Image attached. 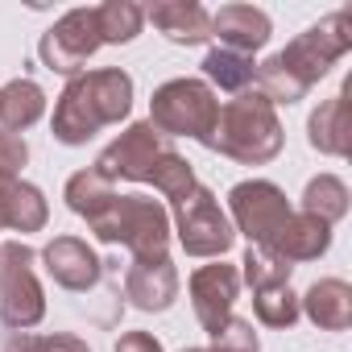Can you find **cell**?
Segmentation results:
<instances>
[{"mask_svg":"<svg viewBox=\"0 0 352 352\" xmlns=\"http://www.w3.org/2000/svg\"><path fill=\"white\" fill-rule=\"evenodd\" d=\"M133 112V75L120 67L83 71L67 79L58 104H54V141L63 145H87L100 129L120 124Z\"/></svg>","mask_w":352,"mask_h":352,"instance_id":"obj_3","label":"cell"},{"mask_svg":"<svg viewBox=\"0 0 352 352\" xmlns=\"http://www.w3.org/2000/svg\"><path fill=\"white\" fill-rule=\"evenodd\" d=\"M50 220L46 195L34 183H0V228H13V232H42Z\"/></svg>","mask_w":352,"mask_h":352,"instance_id":"obj_19","label":"cell"},{"mask_svg":"<svg viewBox=\"0 0 352 352\" xmlns=\"http://www.w3.org/2000/svg\"><path fill=\"white\" fill-rule=\"evenodd\" d=\"M174 236L187 257H224L236 241L232 220L208 187H195L187 199L174 204Z\"/></svg>","mask_w":352,"mask_h":352,"instance_id":"obj_8","label":"cell"},{"mask_svg":"<svg viewBox=\"0 0 352 352\" xmlns=\"http://www.w3.org/2000/svg\"><path fill=\"white\" fill-rule=\"evenodd\" d=\"M307 141L311 149L327 157H348L352 153V120H348V87H340L331 100H323L311 120H307Z\"/></svg>","mask_w":352,"mask_h":352,"instance_id":"obj_17","label":"cell"},{"mask_svg":"<svg viewBox=\"0 0 352 352\" xmlns=\"http://www.w3.org/2000/svg\"><path fill=\"white\" fill-rule=\"evenodd\" d=\"M270 34H274L270 17L253 5H224V9L212 13V38H220L224 50H236V54L253 58V50H261L270 42Z\"/></svg>","mask_w":352,"mask_h":352,"instance_id":"obj_16","label":"cell"},{"mask_svg":"<svg viewBox=\"0 0 352 352\" xmlns=\"http://www.w3.org/2000/svg\"><path fill=\"white\" fill-rule=\"evenodd\" d=\"M100 46H104V38H100V13H96V5H91V9H71V13H63V17L42 34L38 54H42V63H46L54 75L75 79V75L87 71V58H91Z\"/></svg>","mask_w":352,"mask_h":352,"instance_id":"obj_9","label":"cell"},{"mask_svg":"<svg viewBox=\"0 0 352 352\" xmlns=\"http://www.w3.org/2000/svg\"><path fill=\"white\" fill-rule=\"evenodd\" d=\"M42 261H46V274H50L63 290H71V294L91 290V286L100 282V265H104V261L91 253V245L79 241V236H54V241L42 249Z\"/></svg>","mask_w":352,"mask_h":352,"instance_id":"obj_13","label":"cell"},{"mask_svg":"<svg viewBox=\"0 0 352 352\" xmlns=\"http://www.w3.org/2000/svg\"><path fill=\"white\" fill-rule=\"evenodd\" d=\"M30 162V145L21 133H0V183H13Z\"/></svg>","mask_w":352,"mask_h":352,"instance_id":"obj_28","label":"cell"},{"mask_svg":"<svg viewBox=\"0 0 352 352\" xmlns=\"http://www.w3.org/2000/svg\"><path fill=\"white\" fill-rule=\"evenodd\" d=\"M236 294H241V270L236 265H199L191 274V307H195V319L208 336H220L232 319V307H236Z\"/></svg>","mask_w":352,"mask_h":352,"instance_id":"obj_11","label":"cell"},{"mask_svg":"<svg viewBox=\"0 0 352 352\" xmlns=\"http://www.w3.org/2000/svg\"><path fill=\"white\" fill-rule=\"evenodd\" d=\"M46 112V91L34 79H9L0 87V124L5 133H25L30 124H38Z\"/></svg>","mask_w":352,"mask_h":352,"instance_id":"obj_20","label":"cell"},{"mask_svg":"<svg viewBox=\"0 0 352 352\" xmlns=\"http://www.w3.org/2000/svg\"><path fill=\"white\" fill-rule=\"evenodd\" d=\"M228 212H232V228L249 236V245L265 249L270 236L290 220V204H286V191L274 187L270 179H249V183H236L228 191Z\"/></svg>","mask_w":352,"mask_h":352,"instance_id":"obj_10","label":"cell"},{"mask_svg":"<svg viewBox=\"0 0 352 352\" xmlns=\"http://www.w3.org/2000/svg\"><path fill=\"white\" fill-rule=\"evenodd\" d=\"M208 352H261V344H257V331H253V323L249 319H228V327L220 331V336H212V348Z\"/></svg>","mask_w":352,"mask_h":352,"instance_id":"obj_27","label":"cell"},{"mask_svg":"<svg viewBox=\"0 0 352 352\" xmlns=\"http://www.w3.org/2000/svg\"><path fill=\"white\" fill-rule=\"evenodd\" d=\"M327 245H331V228H327L323 220H315V216H307V212H290V220L270 236L265 253H274V257L286 261V265H298V261L323 257Z\"/></svg>","mask_w":352,"mask_h":352,"instance_id":"obj_14","label":"cell"},{"mask_svg":"<svg viewBox=\"0 0 352 352\" xmlns=\"http://www.w3.org/2000/svg\"><path fill=\"white\" fill-rule=\"evenodd\" d=\"M112 195H116L112 183L100 179L96 170H79V174H71V179H67V208H71L75 216H83V220H91Z\"/></svg>","mask_w":352,"mask_h":352,"instance_id":"obj_24","label":"cell"},{"mask_svg":"<svg viewBox=\"0 0 352 352\" xmlns=\"http://www.w3.org/2000/svg\"><path fill=\"white\" fill-rule=\"evenodd\" d=\"M282 145H286L282 120L261 91H241L220 108V120L212 133L216 153H224L241 166H265L282 153Z\"/></svg>","mask_w":352,"mask_h":352,"instance_id":"obj_4","label":"cell"},{"mask_svg":"<svg viewBox=\"0 0 352 352\" xmlns=\"http://www.w3.org/2000/svg\"><path fill=\"white\" fill-rule=\"evenodd\" d=\"M96 13H100V38H104V46H124L145 25V9L133 5V0H104V5H96Z\"/></svg>","mask_w":352,"mask_h":352,"instance_id":"obj_23","label":"cell"},{"mask_svg":"<svg viewBox=\"0 0 352 352\" xmlns=\"http://www.w3.org/2000/svg\"><path fill=\"white\" fill-rule=\"evenodd\" d=\"M50 352H91L79 336H50Z\"/></svg>","mask_w":352,"mask_h":352,"instance_id":"obj_31","label":"cell"},{"mask_svg":"<svg viewBox=\"0 0 352 352\" xmlns=\"http://www.w3.org/2000/svg\"><path fill=\"white\" fill-rule=\"evenodd\" d=\"M352 50V21L344 9L327 13L319 25H311L307 34H298L286 50H278L274 58H265L257 67V91L270 104H298L307 100V91Z\"/></svg>","mask_w":352,"mask_h":352,"instance_id":"obj_1","label":"cell"},{"mask_svg":"<svg viewBox=\"0 0 352 352\" xmlns=\"http://www.w3.org/2000/svg\"><path fill=\"white\" fill-rule=\"evenodd\" d=\"M348 199L352 195H348L344 179H336V174H319V179H311L307 191H302V212L315 216V220H323L331 228L336 220L348 216Z\"/></svg>","mask_w":352,"mask_h":352,"instance_id":"obj_22","label":"cell"},{"mask_svg":"<svg viewBox=\"0 0 352 352\" xmlns=\"http://www.w3.org/2000/svg\"><path fill=\"white\" fill-rule=\"evenodd\" d=\"M298 311L319 331H348L352 327V286L344 278H323L298 298Z\"/></svg>","mask_w":352,"mask_h":352,"instance_id":"obj_18","label":"cell"},{"mask_svg":"<svg viewBox=\"0 0 352 352\" xmlns=\"http://www.w3.org/2000/svg\"><path fill=\"white\" fill-rule=\"evenodd\" d=\"M145 21H153L174 46H199L212 38V13L199 0H153L145 9Z\"/></svg>","mask_w":352,"mask_h":352,"instance_id":"obj_15","label":"cell"},{"mask_svg":"<svg viewBox=\"0 0 352 352\" xmlns=\"http://www.w3.org/2000/svg\"><path fill=\"white\" fill-rule=\"evenodd\" d=\"M124 298L137 311H166L179 298V270L170 257H133L124 270Z\"/></svg>","mask_w":352,"mask_h":352,"instance_id":"obj_12","label":"cell"},{"mask_svg":"<svg viewBox=\"0 0 352 352\" xmlns=\"http://www.w3.org/2000/svg\"><path fill=\"white\" fill-rule=\"evenodd\" d=\"M204 83L212 87H220V91H228V96H241V91H249V83L257 79V63L249 58V54H236V50H224V46H216V50H208V58H204Z\"/></svg>","mask_w":352,"mask_h":352,"instance_id":"obj_21","label":"cell"},{"mask_svg":"<svg viewBox=\"0 0 352 352\" xmlns=\"http://www.w3.org/2000/svg\"><path fill=\"white\" fill-rule=\"evenodd\" d=\"M241 265H245V270H241V278H245L253 290L290 286V265H286V261H278L274 253L257 249V245H249V253H245V261H241Z\"/></svg>","mask_w":352,"mask_h":352,"instance_id":"obj_26","label":"cell"},{"mask_svg":"<svg viewBox=\"0 0 352 352\" xmlns=\"http://www.w3.org/2000/svg\"><path fill=\"white\" fill-rule=\"evenodd\" d=\"M216 120H220V100L204 79H170L149 100V124L162 137H191L212 149Z\"/></svg>","mask_w":352,"mask_h":352,"instance_id":"obj_6","label":"cell"},{"mask_svg":"<svg viewBox=\"0 0 352 352\" xmlns=\"http://www.w3.org/2000/svg\"><path fill=\"white\" fill-rule=\"evenodd\" d=\"M183 352H208V348H183Z\"/></svg>","mask_w":352,"mask_h":352,"instance_id":"obj_32","label":"cell"},{"mask_svg":"<svg viewBox=\"0 0 352 352\" xmlns=\"http://www.w3.org/2000/svg\"><path fill=\"white\" fill-rule=\"evenodd\" d=\"M87 228L104 245H124L133 257H170V212L149 195H112Z\"/></svg>","mask_w":352,"mask_h":352,"instance_id":"obj_5","label":"cell"},{"mask_svg":"<svg viewBox=\"0 0 352 352\" xmlns=\"http://www.w3.org/2000/svg\"><path fill=\"white\" fill-rule=\"evenodd\" d=\"M100 179L116 183V179H129V183H153L170 204L187 199L199 183H195V170L191 162L174 149L149 120H137L129 124L91 166Z\"/></svg>","mask_w":352,"mask_h":352,"instance_id":"obj_2","label":"cell"},{"mask_svg":"<svg viewBox=\"0 0 352 352\" xmlns=\"http://www.w3.org/2000/svg\"><path fill=\"white\" fill-rule=\"evenodd\" d=\"M253 311L265 327H294L298 323V294L290 286H270V290H253Z\"/></svg>","mask_w":352,"mask_h":352,"instance_id":"obj_25","label":"cell"},{"mask_svg":"<svg viewBox=\"0 0 352 352\" xmlns=\"http://www.w3.org/2000/svg\"><path fill=\"white\" fill-rule=\"evenodd\" d=\"M112 352H162V340L149 331H124Z\"/></svg>","mask_w":352,"mask_h":352,"instance_id":"obj_29","label":"cell"},{"mask_svg":"<svg viewBox=\"0 0 352 352\" xmlns=\"http://www.w3.org/2000/svg\"><path fill=\"white\" fill-rule=\"evenodd\" d=\"M5 352H50V336H34V331H13Z\"/></svg>","mask_w":352,"mask_h":352,"instance_id":"obj_30","label":"cell"},{"mask_svg":"<svg viewBox=\"0 0 352 352\" xmlns=\"http://www.w3.org/2000/svg\"><path fill=\"white\" fill-rule=\"evenodd\" d=\"M46 315V294L38 282V253L25 241L0 245V319L13 331L38 327Z\"/></svg>","mask_w":352,"mask_h":352,"instance_id":"obj_7","label":"cell"}]
</instances>
